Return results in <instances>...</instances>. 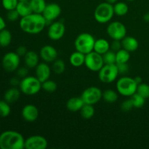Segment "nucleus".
<instances>
[{"mask_svg": "<svg viewBox=\"0 0 149 149\" xmlns=\"http://www.w3.org/2000/svg\"><path fill=\"white\" fill-rule=\"evenodd\" d=\"M47 22L42 14L31 13L20 17L19 26L23 32L29 34H38L46 27Z\"/></svg>", "mask_w": 149, "mask_h": 149, "instance_id": "f257e3e1", "label": "nucleus"}, {"mask_svg": "<svg viewBox=\"0 0 149 149\" xmlns=\"http://www.w3.org/2000/svg\"><path fill=\"white\" fill-rule=\"evenodd\" d=\"M24 145L25 139L19 132L7 130L0 134L1 149H23Z\"/></svg>", "mask_w": 149, "mask_h": 149, "instance_id": "f03ea898", "label": "nucleus"}, {"mask_svg": "<svg viewBox=\"0 0 149 149\" xmlns=\"http://www.w3.org/2000/svg\"><path fill=\"white\" fill-rule=\"evenodd\" d=\"M19 89L26 95H34L42 90V82L33 76H27L21 79Z\"/></svg>", "mask_w": 149, "mask_h": 149, "instance_id": "7ed1b4c3", "label": "nucleus"}, {"mask_svg": "<svg viewBox=\"0 0 149 149\" xmlns=\"http://www.w3.org/2000/svg\"><path fill=\"white\" fill-rule=\"evenodd\" d=\"M95 42V39L91 33L84 32L77 36L74 41V47L76 50L87 55L93 51Z\"/></svg>", "mask_w": 149, "mask_h": 149, "instance_id": "20e7f679", "label": "nucleus"}, {"mask_svg": "<svg viewBox=\"0 0 149 149\" xmlns=\"http://www.w3.org/2000/svg\"><path fill=\"white\" fill-rule=\"evenodd\" d=\"M114 15L113 4L107 1L99 4L96 7L94 12L95 20L101 24L107 23L111 21Z\"/></svg>", "mask_w": 149, "mask_h": 149, "instance_id": "39448f33", "label": "nucleus"}, {"mask_svg": "<svg viewBox=\"0 0 149 149\" xmlns=\"http://www.w3.org/2000/svg\"><path fill=\"white\" fill-rule=\"evenodd\" d=\"M116 91L125 97H131L137 91L138 84L134 78L130 77H122L116 81Z\"/></svg>", "mask_w": 149, "mask_h": 149, "instance_id": "423d86ee", "label": "nucleus"}, {"mask_svg": "<svg viewBox=\"0 0 149 149\" xmlns=\"http://www.w3.org/2000/svg\"><path fill=\"white\" fill-rule=\"evenodd\" d=\"M117 65L116 64H104L98 71V78L100 81L106 84H110L116 81L119 76Z\"/></svg>", "mask_w": 149, "mask_h": 149, "instance_id": "0eeeda50", "label": "nucleus"}, {"mask_svg": "<svg viewBox=\"0 0 149 149\" xmlns=\"http://www.w3.org/2000/svg\"><path fill=\"white\" fill-rule=\"evenodd\" d=\"M104 64L103 55L95 51H92L90 53L85 55L84 65L90 71L98 72Z\"/></svg>", "mask_w": 149, "mask_h": 149, "instance_id": "6e6552de", "label": "nucleus"}, {"mask_svg": "<svg viewBox=\"0 0 149 149\" xmlns=\"http://www.w3.org/2000/svg\"><path fill=\"white\" fill-rule=\"evenodd\" d=\"M106 32L113 40H122L127 36V28L121 22L113 21L107 26Z\"/></svg>", "mask_w": 149, "mask_h": 149, "instance_id": "1a4fd4ad", "label": "nucleus"}, {"mask_svg": "<svg viewBox=\"0 0 149 149\" xmlns=\"http://www.w3.org/2000/svg\"><path fill=\"white\" fill-rule=\"evenodd\" d=\"M20 57L15 52H7L1 59L2 68L7 72H13L19 68Z\"/></svg>", "mask_w": 149, "mask_h": 149, "instance_id": "9d476101", "label": "nucleus"}, {"mask_svg": "<svg viewBox=\"0 0 149 149\" xmlns=\"http://www.w3.org/2000/svg\"><path fill=\"white\" fill-rule=\"evenodd\" d=\"M103 92L97 87H89L81 93V97L85 104L95 105L102 98Z\"/></svg>", "mask_w": 149, "mask_h": 149, "instance_id": "9b49d317", "label": "nucleus"}, {"mask_svg": "<svg viewBox=\"0 0 149 149\" xmlns=\"http://www.w3.org/2000/svg\"><path fill=\"white\" fill-rule=\"evenodd\" d=\"M65 32V26L61 21H55L50 23L47 29V36L52 41H58L63 37Z\"/></svg>", "mask_w": 149, "mask_h": 149, "instance_id": "f8f14e48", "label": "nucleus"}, {"mask_svg": "<svg viewBox=\"0 0 149 149\" xmlns=\"http://www.w3.org/2000/svg\"><path fill=\"white\" fill-rule=\"evenodd\" d=\"M47 146V140L42 135H31L25 139L24 148L26 149H45Z\"/></svg>", "mask_w": 149, "mask_h": 149, "instance_id": "ddd939ff", "label": "nucleus"}, {"mask_svg": "<svg viewBox=\"0 0 149 149\" xmlns=\"http://www.w3.org/2000/svg\"><path fill=\"white\" fill-rule=\"evenodd\" d=\"M61 14V7L57 3L47 4L42 15L47 23H52L56 20Z\"/></svg>", "mask_w": 149, "mask_h": 149, "instance_id": "4468645a", "label": "nucleus"}, {"mask_svg": "<svg viewBox=\"0 0 149 149\" xmlns=\"http://www.w3.org/2000/svg\"><path fill=\"white\" fill-rule=\"evenodd\" d=\"M58 50L51 45H45L39 51V57L45 63H52L58 58Z\"/></svg>", "mask_w": 149, "mask_h": 149, "instance_id": "2eb2a0df", "label": "nucleus"}, {"mask_svg": "<svg viewBox=\"0 0 149 149\" xmlns=\"http://www.w3.org/2000/svg\"><path fill=\"white\" fill-rule=\"evenodd\" d=\"M39 109L33 104H27L22 109L21 115L27 122H33L39 117Z\"/></svg>", "mask_w": 149, "mask_h": 149, "instance_id": "dca6fc26", "label": "nucleus"}, {"mask_svg": "<svg viewBox=\"0 0 149 149\" xmlns=\"http://www.w3.org/2000/svg\"><path fill=\"white\" fill-rule=\"evenodd\" d=\"M51 71L52 70L47 63H39L35 68V74H36L35 77L41 82H43V81L49 79L51 75Z\"/></svg>", "mask_w": 149, "mask_h": 149, "instance_id": "f3484780", "label": "nucleus"}, {"mask_svg": "<svg viewBox=\"0 0 149 149\" xmlns=\"http://www.w3.org/2000/svg\"><path fill=\"white\" fill-rule=\"evenodd\" d=\"M25 65L30 69L35 68L39 63V55L33 50H29L24 57Z\"/></svg>", "mask_w": 149, "mask_h": 149, "instance_id": "a211bd4d", "label": "nucleus"}, {"mask_svg": "<svg viewBox=\"0 0 149 149\" xmlns=\"http://www.w3.org/2000/svg\"><path fill=\"white\" fill-rule=\"evenodd\" d=\"M122 48L128 52H132L138 49L139 47V42L137 40L136 38L131 36H126L122 40Z\"/></svg>", "mask_w": 149, "mask_h": 149, "instance_id": "6ab92c4d", "label": "nucleus"}, {"mask_svg": "<svg viewBox=\"0 0 149 149\" xmlns=\"http://www.w3.org/2000/svg\"><path fill=\"white\" fill-rule=\"evenodd\" d=\"M20 93H21V91L19 88H17L16 87H10L4 93V100L10 104H13L19 100L20 97Z\"/></svg>", "mask_w": 149, "mask_h": 149, "instance_id": "aec40b11", "label": "nucleus"}, {"mask_svg": "<svg viewBox=\"0 0 149 149\" xmlns=\"http://www.w3.org/2000/svg\"><path fill=\"white\" fill-rule=\"evenodd\" d=\"M84 103L81 97H73L66 102V109L71 112L80 111Z\"/></svg>", "mask_w": 149, "mask_h": 149, "instance_id": "412c9836", "label": "nucleus"}, {"mask_svg": "<svg viewBox=\"0 0 149 149\" xmlns=\"http://www.w3.org/2000/svg\"><path fill=\"white\" fill-rule=\"evenodd\" d=\"M109 49H111V44L109 43V41L103 39V38H100V39L95 40L93 51L100 54V55H103Z\"/></svg>", "mask_w": 149, "mask_h": 149, "instance_id": "4be33fe9", "label": "nucleus"}, {"mask_svg": "<svg viewBox=\"0 0 149 149\" xmlns=\"http://www.w3.org/2000/svg\"><path fill=\"white\" fill-rule=\"evenodd\" d=\"M15 10H17L20 17H25L33 13V10L29 1H19Z\"/></svg>", "mask_w": 149, "mask_h": 149, "instance_id": "5701e85b", "label": "nucleus"}, {"mask_svg": "<svg viewBox=\"0 0 149 149\" xmlns=\"http://www.w3.org/2000/svg\"><path fill=\"white\" fill-rule=\"evenodd\" d=\"M85 54L76 50L69 57V62L74 67H80L84 65Z\"/></svg>", "mask_w": 149, "mask_h": 149, "instance_id": "b1692460", "label": "nucleus"}, {"mask_svg": "<svg viewBox=\"0 0 149 149\" xmlns=\"http://www.w3.org/2000/svg\"><path fill=\"white\" fill-rule=\"evenodd\" d=\"M113 6L114 14L119 17L125 16V15L127 14L128 11H129V7H128L127 4L124 1H117L113 4Z\"/></svg>", "mask_w": 149, "mask_h": 149, "instance_id": "393cba45", "label": "nucleus"}, {"mask_svg": "<svg viewBox=\"0 0 149 149\" xmlns=\"http://www.w3.org/2000/svg\"><path fill=\"white\" fill-rule=\"evenodd\" d=\"M12 42V33L7 29H4L0 31V47H7Z\"/></svg>", "mask_w": 149, "mask_h": 149, "instance_id": "a878e982", "label": "nucleus"}, {"mask_svg": "<svg viewBox=\"0 0 149 149\" xmlns=\"http://www.w3.org/2000/svg\"><path fill=\"white\" fill-rule=\"evenodd\" d=\"M118 93L112 89H107L103 92L102 98L108 103H113L118 100Z\"/></svg>", "mask_w": 149, "mask_h": 149, "instance_id": "bb28decb", "label": "nucleus"}, {"mask_svg": "<svg viewBox=\"0 0 149 149\" xmlns=\"http://www.w3.org/2000/svg\"><path fill=\"white\" fill-rule=\"evenodd\" d=\"M33 13L42 14L47 5L45 0H29Z\"/></svg>", "mask_w": 149, "mask_h": 149, "instance_id": "cd10ccee", "label": "nucleus"}, {"mask_svg": "<svg viewBox=\"0 0 149 149\" xmlns=\"http://www.w3.org/2000/svg\"><path fill=\"white\" fill-rule=\"evenodd\" d=\"M80 114H81V117L84 119H91L95 114V109L93 107V105L84 103V106L80 110Z\"/></svg>", "mask_w": 149, "mask_h": 149, "instance_id": "c85d7f7f", "label": "nucleus"}, {"mask_svg": "<svg viewBox=\"0 0 149 149\" xmlns=\"http://www.w3.org/2000/svg\"><path fill=\"white\" fill-rule=\"evenodd\" d=\"M130 58V52L125 49H121L116 52V63H127Z\"/></svg>", "mask_w": 149, "mask_h": 149, "instance_id": "c756f323", "label": "nucleus"}, {"mask_svg": "<svg viewBox=\"0 0 149 149\" xmlns=\"http://www.w3.org/2000/svg\"><path fill=\"white\" fill-rule=\"evenodd\" d=\"M65 70V63L63 60L57 58L54 62H52V71L55 74H62Z\"/></svg>", "mask_w": 149, "mask_h": 149, "instance_id": "7c9ffc66", "label": "nucleus"}, {"mask_svg": "<svg viewBox=\"0 0 149 149\" xmlns=\"http://www.w3.org/2000/svg\"><path fill=\"white\" fill-rule=\"evenodd\" d=\"M42 89L47 93H52L56 91V90L58 89V84L55 81L49 79L42 82Z\"/></svg>", "mask_w": 149, "mask_h": 149, "instance_id": "2f4dec72", "label": "nucleus"}, {"mask_svg": "<svg viewBox=\"0 0 149 149\" xmlns=\"http://www.w3.org/2000/svg\"><path fill=\"white\" fill-rule=\"evenodd\" d=\"M130 97L131 100H132L134 108L141 109V108H142L143 106L145 105L146 100V99L144 98L143 96H141V95H139L138 93H135V94H133Z\"/></svg>", "mask_w": 149, "mask_h": 149, "instance_id": "473e14b6", "label": "nucleus"}, {"mask_svg": "<svg viewBox=\"0 0 149 149\" xmlns=\"http://www.w3.org/2000/svg\"><path fill=\"white\" fill-rule=\"evenodd\" d=\"M10 112H11V108L10 103L4 100H0V116L7 117L10 114Z\"/></svg>", "mask_w": 149, "mask_h": 149, "instance_id": "72a5a7b5", "label": "nucleus"}, {"mask_svg": "<svg viewBox=\"0 0 149 149\" xmlns=\"http://www.w3.org/2000/svg\"><path fill=\"white\" fill-rule=\"evenodd\" d=\"M103 55V61L105 64H116V52L114 51L109 49L108 52Z\"/></svg>", "mask_w": 149, "mask_h": 149, "instance_id": "f704fd0d", "label": "nucleus"}, {"mask_svg": "<svg viewBox=\"0 0 149 149\" xmlns=\"http://www.w3.org/2000/svg\"><path fill=\"white\" fill-rule=\"evenodd\" d=\"M136 93L143 96L144 98H149V85L146 83H141L138 85Z\"/></svg>", "mask_w": 149, "mask_h": 149, "instance_id": "c9c22d12", "label": "nucleus"}, {"mask_svg": "<svg viewBox=\"0 0 149 149\" xmlns=\"http://www.w3.org/2000/svg\"><path fill=\"white\" fill-rule=\"evenodd\" d=\"M19 0H1V4L4 10L7 11L16 9Z\"/></svg>", "mask_w": 149, "mask_h": 149, "instance_id": "e433bc0d", "label": "nucleus"}, {"mask_svg": "<svg viewBox=\"0 0 149 149\" xmlns=\"http://www.w3.org/2000/svg\"><path fill=\"white\" fill-rule=\"evenodd\" d=\"M134 106L133 104H132V100H131L130 97L124 100L122 103V104H121V109L125 112L130 111L132 110Z\"/></svg>", "mask_w": 149, "mask_h": 149, "instance_id": "4c0bfd02", "label": "nucleus"}, {"mask_svg": "<svg viewBox=\"0 0 149 149\" xmlns=\"http://www.w3.org/2000/svg\"><path fill=\"white\" fill-rule=\"evenodd\" d=\"M19 17H20L15 9V10H9V11H7V18L9 21L15 22L16 21Z\"/></svg>", "mask_w": 149, "mask_h": 149, "instance_id": "58836bf2", "label": "nucleus"}, {"mask_svg": "<svg viewBox=\"0 0 149 149\" xmlns=\"http://www.w3.org/2000/svg\"><path fill=\"white\" fill-rule=\"evenodd\" d=\"M29 68L26 66L23 67H19L17 70H16V73H17V77H19L20 79H23L24 77H27L28 73H29Z\"/></svg>", "mask_w": 149, "mask_h": 149, "instance_id": "ea45409f", "label": "nucleus"}, {"mask_svg": "<svg viewBox=\"0 0 149 149\" xmlns=\"http://www.w3.org/2000/svg\"><path fill=\"white\" fill-rule=\"evenodd\" d=\"M121 49H122V40H113L111 43V49L116 52Z\"/></svg>", "mask_w": 149, "mask_h": 149, "instance_id": "a19ab883", "label": "nucleus"}, {"mask_svg": "<svg viewBox=\"0 0 149 149\" xmlns=\"http://www.w3.org/2000/svg\"><path fill=\"white\" fill-rule=\"evenodd\" d=\"M117 65L118 71L119 74H125L129 70V66H128L127 63H116Z\"/></svg>", "mask_w": 149, "mask_h": 149, "instance_id": "79ce46f5", "label": "nucleus"}, {"mask_svg": "<svg viewBox=\"0 0 149 149\" xmlns=\"http://www.w3.org/2000/svg\"><path fill=\"white\" fill-rule=\"evenodd\" d=\"M28 51L29 50H28L27 48H26V47L23 46V45H20V46L17 47V49H16L15 50V52L20 57V58H21V57H24L25 55H26V54L27 53Z\"/></svg>", "mask_w": 149, "mask_h": 149, "instance_id": "37998d69", "label": "nucleus"}, {"mask_svg": "<svg viewBox=\"0 0 149 149\" xmlns=\"http://www.w3.org/2000/svg\"><path fill=\"white\" fill-rule=\"evenodd\" d=\"M19 77H13L10 79V84L12 87H17L19 86L20 82V80H19Z\"/></svg>", "mask_w": 149, "mask_h": 149, "instance_id": "c03bdc74", "label": "nucleus"}, {"mask_svg": "<svg viewBox=\"0 0 149 149\" xmlns=\"http://www.w3.org/2000/svg\"><path fill=\"white\" fill-rule=\"evenodd\" d=\"M6 28V22L4 19L0 15V31Z\"/></svg>", "mask_w": 149, "mask_h": 149, "instance_id": "a18cd8bd", "label": "nucleus"}, {"mask_svg": "<svg viewBox=\"0 0 149 149\" xmlns=\"http://www.w3.org/2000/svg\"><path fill=\"white\" fill-rule=\"evenodd\" d=\"M143 20H145V22H146V23H149V12L146 13V14H144Z\"/></svg>", "mask_w": 149, "mask_h": 149, "instance_id": "49530a36", "label": "nucleus"}, {"mask_svg": "<svg viewBox=\"0 0 149 149\" xmlns=\"http://www.w3.org/2000/svg\"><path fill=\"white\" fill-rule=\"evenodd\" d=\"M134 79H135V81H136V83L138 84V85L139 84H141V83H142V79H141V77H136L134 78Z\"/></svg>", "mask_w": 149, "mask_h": 149, "instance_id": "de8ad7c7", "label": "nucleus"}, {"mask_svg": "<svg viewBox=\"0 0 149 149\" xmlns=\"http://www.w3.org/2000/svg\"><path fill=\"white\" fill-rule=\"evenodd\" d=\"M106 1H107V2L110 3V4H115V3H116V2H117L118 0H106Z\"/></svg>", "mask_w": 149, "mask_h": 149, "instance_id": "09e8293b", "label": "nucleus"}, {"mask_svg": "<svg viewBox=\"0 0 149 149\" xmlns=\"http://www.w3.org/2000/svg\"><path fill=\"white\" fill-rule=\"evenodd\" d=\"M127 1H134V0H127Z\"/></svg>", "mask_w": 149, "mask_h": 149, "instance_id": "8fccbe9b", "label": "nucleus"}, {"mask_svg": "<svg viewBox=\"0 0 149 149\" xmlns=\"http://www.w3.org/2000/svg\"><path fill=\"white\" fill-rule=\"evenodd\" d=\"M19 1H29V0H19Z\"/></svg>", "mask_w": 149, "mask_h": 149, "instance_id": "3c124183", "label": "nucleus"}]
</instances>
